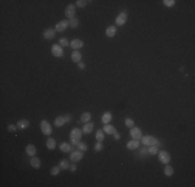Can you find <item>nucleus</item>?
Segmentation results:
<instances>
[{"instance_id": "obj_15", "label": "nucleus", "mask_w": 195, "mask_h": 187, "mask_svg": "<svg viewBox=\"0 0 195 187\" xmlns=\"http://www.w3.org/2000/svg\"><path fill=\"white\" fill-rule=\"evenodd\" d=\"M139 140H136V139H133L127 142V148L129 150H136L137 148H139Z\"/></svg>"}, {"instance_id": "obj_16", "label": "nucleus", "mask_w": 195, "mask_h": 187, "mask_svg": "<svg viewBox=\"0 0 195 187\" xmlns=\"http://www.w3.org/2000/svg\"><path fill=\"white\" fill-rule=\"evenodd\" d=\"M41 160H40V158L38 157H33L31 158V160H30V165L32 166L33 168H35V169H38V168L41 167Z\"/></svg>"}, {"instance_id": "obj_1", "label": "nucleus", "mask_w": 195, "mask_h": 187, "mask_svg": "<svg viewBox=\"0 0 195 187\" xmlns=\"http://www.w3.org/2000/svg\"><path fill=\"white\" fill-rule=\"evenodd\" d=\"M82 132L79 128H74L73 130L71 131V134H70V139H71V144H73V146H77L78 142L80 141L82 137Z\"/></svg>"}, {"instance_id": "obj_39", "label": "nucleus", "mask_w": 195, "mask_h": 187, "mask_svg": "<svg viewBox=\"0 0 195 187\" xmlns=\"http://www.w3.org/2000/svg\"><path fill=\"white\" fill-rule=\"evenodd\" d=\"M63 117H65V123H70L71 121H72V119H73V117H72L71 114H65V115H63Z\"/></svg>"}, {"instance_id": "obj_37", "label": "nucleus", "mask_w": 195, "mask_h": 187, "mask_svg": "<svg viewBox=\"0 0 195 187\" xmlns=\"http://www.w3.org/2000/svg\"><path fill=\"white\" fill-rule=\"evenodd\" d=\"M163 3H164V5L168 6V7H171V6H173L174 4H176V1H174V0H164Z\"/></svg>"}, {"instance_id": "obj_7", "label": "nucleus", "mask_w": 195, "mask_h": 187, "mask_svg": "<svg viewBox=\"0 0 195 187\" xmlns=\"http://www.w3.org/2000/svg\"><path fill=\"white\" fill-rule=\"evenodd\" d=\"M127 20H128L127 13H126V11H122V13H120V14L116 17V19H115V24H116L117 26H122V25L126 24Z\"/></svg>"}, {"instance_id": "obj_5", "label": "nucleus", "mask_w": 195, "mask_h": 187, "mask_svg": "<svg viewBox=\"0 0 195 187\" xmlns=\"http://www.w3.org/2000/svg\"><path fill=\"white\" fill-rule=\"evenodd\" d=\"M83 156H84L83 152L80 151V150H78V151H73L70 155V160L72 162H78V161H80V160L83 158Z\"/></svg>"}, {"instance_id": "obj_28", "label": "nucleus", "mask_w": 195, "mask_h": 187, "mask_svg": "<svg viewBox=\"0 0 195 187\" xmlns=\"http://www.w3.org/2000/svg\"><path fill=\"white\" fill-rule=\"evenodd\" d=\"M69 25H70L72 28H77L79 25V20L78 18H76V17H74L73 19H71L70 21H69Z\"/></svg>"}, {"instance_id": "obj_31", "label": "nucleus", "mask_w": 195, "mask_h": 187, "mask_svg": "<svg viewBox=\"0 0 195 187\" xmlns=\"http://www.w3.org/2000/svg\"><path fill=\"white\" fill-rule=\"evenodd\" d=\"M58 45L61 46V47H68L69 45H70V43H69V41L67 40V38H60L59 40H58Z\"/></svg>"}, {"instance_id": "obj_42", "label": "nucleus", "mask_w": 195, "mask_h": 187, "mask_svg": "<svg viewBox=\"0 0 195 187\" xmlns=\"http://www.w3.org/2000/svg\"><path fill=\"white\" fill-rule=\"evenodd\" d=\"M78 67H79V69L84 70V69H85V63H84V62H82V61L78 62Z\"/></svg>"}, {"instance_id": "obj_40", "label": "nucleus", "mask_w": 195, "mask_h": 187, "mask_svg": "<svg viewBox=\"0 0 195 187\" xmlns=\"http://www.w3.org/2000/svg\"><path fill=\"white\" fill-rule=\"evenodd\" d=\"M139 154L141 155V156H146V155L149 154V152H147V149H145V148H143V149L140 150V152H139Z\"/></svg>"}, {"instance_id": "obj_27", "label": "nucleus", "mask_w": 195, "mask_h": 187, "mask_svg": "<svg viewBox=\"0 0 195 187\" xmlns=\"http://www.w3.org/2000/svg\"><path fill=\"white\" fill-rule=\"evenodd\" d=\"M173 173H174L173 167L167 164V165H166V167L164 168V173H165L167 177H170V176H172V175H173Z\"/></svg>"}, {"instance_id": "obj_4", "label": "nucleus", "mask_w": 195, "mask_h": 187, "mask_svg": "<svg viewBox=\"0 0 195 187\" xmlns=\"http://www.w3.org/2000/svg\"><path fill=\"white\" fill-rule=\"evenodd\" d=\"M41 130L45 135H51L52 127H51V125L49 124L46 119H43L41 122Z\"/></svg>"}, {"instance_id": "obj_38", "label": "nucleus", "mask_w": 195, "mask_h": 187, "mask_svg": "<svg viewBox=\"0 0 195 187\" xmlns=\"http://www.w3.org/2000/svg\"><path fill=\"white\" fill-rule=\"evenodd\" d=\"M7 130L9 131V132H15V131L17 130V126H15V125H9L7 127Z\"/></svg>"}, {"instance_id": "obj_9", "label": "nucleus", "mask_w": 195, "mask_h": 187, "mask_svg": "<svg viewBox=\"0 0 195 187\" xmlns=\"http://www.w3.org/2000/svg\"><path fill=\"white\" fill-rule=\"evenodd\" d=\"M130 135L133 139L139 140V139H141V137H142V132H141V130L139 128L133 127V128H131V130H130Z\"/></svg>"}, {"instance_id": "obj_26", "label": "nucleus", "mask_w": 195, "mask_h": 187, "mask_svg": "<svg viewBox=\"0 0 195 187\" xmlns=\"http://www.w3.org/2000/svg\"><path fill=\"white\" fill-rule=\"evenodd\" d=\"M59 167L60 169H63V171H65V169H68V168H70V164H69V161L68 160H60V162H59Z\"/></svg>"}, {"instance_id": "obj_43", "label": "nucleus", "mask_w": 195, "mask_h": 187, "mask_svg": "<svg viewBox=\"0 0 195 187\" xmlns=\"http://www.w3.org/2000/svg\"><path fill=\"white\" fill-rule=\"evenodd\" d=\"M113 135H114V139H116V140H118V139L120 138V134H119V133L117 132V131H116L115 133H114Z\"/></svg>"}, {"instance_id": "obj_3", "label": "nucleus", "mask_w": 195, "mask_h": 187, "mask_svg": "<svg viewBox=\"0 0 195 187\" xmlns=\"http://www.w3.org/2000/svg\"><path fill=\"white\" fill-rule=\"evenodd\" d=\"M158 139L155 138L154 136L151 135H146V136H142L141 137V142L144 144V146H156V142H157Z\"/></svg>"}, {"instance_id": "obj_23", "label": "nucleus", "mask_w": 195, "mask_h": 187, "mask_svg": "<svg viewBox=\"0 0 195 187\" xmlns=\"http://www.w3.org/2000/svg\"><path fill=\"white\" fill-rule=\"evenodd\" d=\"M112 119V114L111 112H105V113L102 115V122L104 124H109V123L111 122Z\"/></svg>"}, {"instance_id": "obj_29", "label": "nucleus", "mask_w": 195, "mask_h": 187, "mask_svg": "<svg viewBox=\"0 0 195 187\" xmlns=\"http://www.w3.org/2000/svg\"><path fill=\"white\" fill-rule=\"evenodd\" d=\"M95 138H97L98 141H103L104 138H105V135H104V131L99 129L95 133Z\"/></svg>"}, {"instance_id": "obj_12", "label": "nucleus", "mask_w": 195, "mask_h": 187, "mask_svg": "<svg viewBox=\"0 0 195 187\" xmlns=\"http://www.w3.org/2000/svg\"><path fill=\"white\" fill-rule=\"evenodd\" d=\"M55 34H56V30L55 29H52V28H49V29H46L44 31V38H46V40H52V38H54Z\"/></svg>"}, {"instance_id": "obj_17", "label": "nucleus", "mask_w": 195, "mask_h": 187, "mask_svg": "<svg viewBox=\"0 0 195 187\" xmlns=\"http://www.w3.org/2000/svg\"><path fill=\"white\" fill-rule=\"evenodd\" d=\"M71 58H72V60H73L74 62H80L82 58V54L79 51L75 50V51H73L72 55H71Z\"/></svg>"}, {"instance_id": "obj_22", "label": "nucleus", "mask_w": 195, "mask_h": 187, "mask_svg": "<svg viewBox=\"0 0 195 187\" xmlns=\"http://www.w3.org/2000/svg\"><path fill=\"white\" fill-rule=\"evenodd\" d=\"M46 146L49 150H54L56 148V141L53 137H49L46 141Z\"/></svg>"}, {"instance_id": "obj_30", "label": "nucleus", "mask_w": 195, "mask_h": 187, "mask_svg": "<svg viewBox=\"0 0 195 187\" xmlns=\"http://www.w3.org/2000/svg\"><path fill=\"white\" fill-rule=\"evenodd\" d=\"M149 155H157L158 152H159V146H149V150H147Z\"/></svg>"}, {"instance_id": "obj_6", "label": "nucleus", "mask_w": 195, "mask_h": 187, "mask_svg": "<svg viewBox=\"0 0 195 187\" xmlns=\"http://www.w3.org/2000/svg\"><path fill=\"white\" fill-rule=\"evenodd\" d=\"M52 54L54 55L55 57H63V47L59 46L58 44H54L51 48Z\"/></svg>"}, {"instance_id": "obj_24", "label": "nucleus", "mask_w": 195, "mask_h": 187, "mask_svg": "<svg viewBox=\"0 0 195 187\" xmlns=\"http://www.w3.org/2000/svg\"><path fill=\"white\" fill-rule=\"evenodd\" d=\"M65 123V117H63V115H59V117H57L56 119H55L54 121V124L56 127H61L63 124Z\"/></svg>"}, {"instance_id": "obj_32", "label": "nucleus", "mask_w": 195, "mask_h": 187, "mask_svg": "<svg viewBox=\"0 0 195 187\" xmlns=\"http://www.w3.org/2000/svg\"><path fill=\"white\" fill-rule=\"evenodd\" d=\"M77 148H78V150H80V151H82V152H85V151H87V144H85V142H80L79 141L78 144H77Z\"/></svg>"}, {"instance_id": "obj_13", "label": "nucleus", "mask_w": 195, "mask_h": 187, "mask_svg": "<svg viewBox=\"0 0 195 187\" xmlns=\"http://www.w3.org/2000/svg\"><path fill=\"white\" fill-rule=\"evenodd\" d=\"M71 47L73 49H75V50H77V49H80L82 48V47L84 46V43L81 41V40H79V38H75V40H73V41L70 43Z\"/></svg>"}, {"instance_id": "obj_25", "label": "nucleus", "mask_w": 195, "mask_h": 187, "mask_svg": "<svg viewBox=\"0 0 195 187\" xmlns=\"http://www.w3.org/2000/svg\"><path fill=\"white\" fill-rule=\"evenodd\" d=\"M90 119H91V114H90L89 112H84L81 115V119H80V121H81L82 123H85V124H86V123L89 122Z\"/></svg>"}, {"instance_id": "obj_35", "label": "nucleus", "mask_w": 195, "mask_h": 187, "mask_svg": "<svg viewBox=\"0 0 195 187\" xmlns=\"http://www.w3.org/2000/svg\"><path fill=\"white\" fill-rule=\"evenodd\" d=\"M76 5L79 6V7H85L87 5V1L86 0H77Z\"/></svg>"}, {"instance_id": "obj_33", "label": "nucleus", "mask_w": 195, "mask_h": 187, "mask_svg": "<svg viewBox=\"0 0 195 187\" xmlns=\"http://www.w3.org/2000/svg\"><path fill=\"white\" fill-rule=\"evenodd\" d=\"M125 125L127 126V127H129L131 129V128L134 127L135 123H134V121H133L132 119H130V117H127V119H125Z\"/></svg>"}, {"instance_id": "obj_14", "label": "nucleus", "mask_w": 195, "mask_h": 187, "mask_svg": "<svg viewBox=\"0 0 195 187\" xmlns=\"http://www.w3.org/2000/svg\"><path fill=\"white\" fill-rule=\"evenodd\" d=\"M29 125H30V122L28 121V119H20L19 122L17 123V127L19 128V129H26V128H28L29 127Z\"/></svg>"}, {"instance_id": "obj_34", "label": "nucleus", "mask_w": 195, "mask_h": 187, "mask_svg": "<svg viewBox=\"0 0 195 187\" xmlns=\"http://www.w3.org/2000/svg\"><path fill=\"white\" fill-rule=\"evenodd\" d=\"M59 171H60L59 165H58V166H53V167L51 168V171H50V173H51L52 176H57V175L59 173Z\"/></svg>"}, {"instance_id": "obj_2", "label": "nucleus", "mask_w": 195, "mask_h": 187, "mask_svg": "<svg viewBox=\"0 0 195 187\" xmlns=\"http://www.w3.org/2000/svg\"><path fill=\"white\" fill-rule=\"evenodd\" d=\"M158 157H159V160H160V162L163 163V164H168V163L171 161V156L170 154L166 151H159L158 152Z\"/></svg>"}, {"instance_id": "obj_10", "label": "nucleus", "mask_w": 195, "mask_h": 187, "mask_svg": "<svg viewBox=\"0 0 195 187\" xmlns=\"http://www.w3.org/2000/svg\"><path fill=\"white\" fill-rule=\"evenodd\" d=\"M68 27H69V21H67V20H63V21L58 22V23L56 24V26H55V30H56L57 32H63V31H65Z\"/></svg>"}, {"instance_id": "obj_18", "label": "nucleus", "mask_w": 195, "mask_h": 187, "mask_svg": "<svg viewBox=\"0 0 195 187\" xmlns=\"http://www.w3.org/2000/svg\"><path fill=\"white\" fill-rule=\"evenodd\" d=\"M103 131L106 132L107 134H114V133L116 132V129L114 126H111V125H108V124H105V126L103 127Z\"/></svg>"}, {"instance_id": "obj_19", "label": "nucleus", "mask_w": 195, "mask_h": 187, "mask_svg": "<svg viewBox=\"0 0 195 187\" xmlns=\"http://www.w3.org/2000/svg\"><path fill=\"white\" fill-rule=\"evenodd\" d=\"M26 153H27L28 156H31V157H33V156H35V154H36V148H35L33 144H28L27 146H26Z\"/></svg>"}, {"instance_id": "obj_20", "label": "nucleus", "mask_w": 195, "mask_h": 187, "mask_svg": "<svg viewBox=\"0 0 195 187\" xmlns=\"http://www.w3.org/2000/svg\"><path fill=\"white\" fill-rule=\"evenodd\" d=\"M115 34H116V27L113 26V25L109 26V27L106 29V35H107L108 38H113Z\"/></svg>"}, {"instance_id": "obj_21", "label": "nucleus", "mask_w": 195, "mask_h": 187, "mask_svg": "<svg viewBox=\"0 0 195 187\" xmlns=\"http://www.w3.org/2000/svg\"><path fill=\"white\" fill-rule=\"evenodd\" d=\"M92 129H93V123L88 122L83 126V128H82V132H83L84 134H88V133L91 132Z\"/></svg>"}, {"instance_id": "obj_36", "label": "nucleus", "mask_w": 195, "mask_h": 187, "mask_svg": "<svg viewBox=\"0 0 195 187\" xmlns=\"http://www.w3.org/2000/svg\"><path fill=\"white\" fill-rule=\"evenodd\" d=\"M103 144H102V141H98L97 144H95V152H100V151H102L103 150Z\"/></svg>"}, {"instance_id": "obj_11", "label": "nucleus", "mask_w": 195, "mask_h": 187, "mask_svg": "<svg viewBox=\"0 0 195 187\" xmlns=\"http://www.w3.org/2000/svg\"><path fill=\"white\" fill-rule=\"evenodd\" d=\"M59 149L60 151L63 153H70L74 151V146L73 144H68V142H63V144H60Z\"/></svg>"}, {"instance_id": "obj_8", "label": "nucleus", "mask_w": 195, "mask_h": 187, "mask_svg": "<svg viewBox=\"0 0 195 187\" xmlns=\"http://www.w3.org/2000/svg\"><path fill=\"white\" fill-rule=\"evenodd\" d=\"M75 13H76V7L74 5L73 3H71L67 6L65 8V17L68 18V19H73L74 17H75Z\"/></svg>"}, {"instance_id": "obj_41", "label": "nucleus", "mask_w": 195, "mask_h": 187, "mask_svg": "<svg viewBox=\"0 0 195 187\" xmlns=\"http://www.w3.org/2000/svg\"><path fill=\"white\" fill-rule=\"evenodd\" d=\"M76 169H77L76 162H73V164H72V165H70V171H72V173H74V171H76Z\"/></svg>"}]
</instances>
